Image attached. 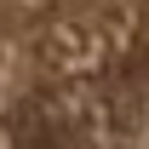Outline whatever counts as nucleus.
I'll return each instance as SVG.
<instances>
[{"instance_id": "obj_1", "label": "nucleus", "mask_w": 149, "mask_h": 149, "mask_svg": "<svg viewBox=\"0 0 149 149\" xmlns=\"http://www.w3.org/2000/svg\"><path fill=\"white\" fill-rule=\"evenodd\" d=\"M0 149H149V0H0Z\"/></svg>"}]
</instances>
